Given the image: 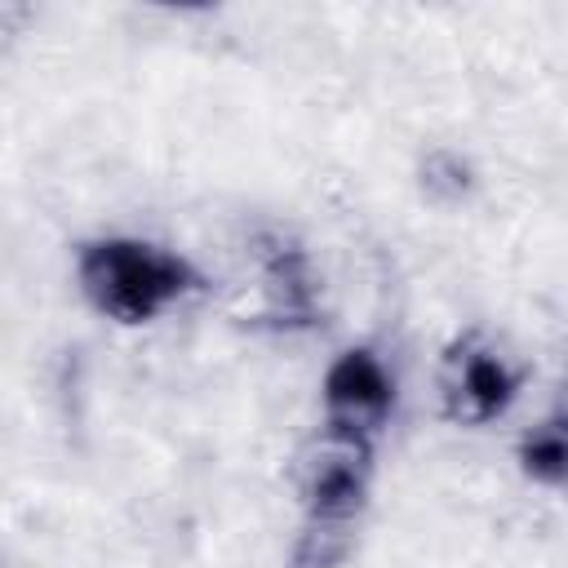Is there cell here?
<instances>
[{
	"instance_id": "obj_1",
	"label": "cell",
	"mask_w": 568,
	"mask_h": 568,
	"mask_svg": "<svg viewBox=\"0 0 568 568\" xmlns=\"http://www.w3.org/2000/svg\"><path fill=\"white\" fill-rule=\"evenodd\" d=\"M80 284L98 311L120 324H142L191 288V266L138 240H106L80 257Z\"/></svg>"
},
{
	"instance_id": "obj_2",
	"label": "cell",
	"mask_w": 568,
	"mask_h": 568,
	"mask_svg": "<svg viewBox=\"0 0 568 568\" xmlns=\"http://www.w3.org/2000/svg\"><path fill=\"white\" fill-rule=\"evenodd\" d=\"M297 484H302V506L311 519L306 532L342 537L346 524L359 515L364 493H368V439L328 426L302 453Z\"/></svg>"
},
{
	"instance_id": "obj_3",
	"label": "cell",
	"mask_w": 568,
	"mask_h": 568,
	"mask_svg": "<svg viewBox=\"0 0 568 568\" xmlns=\"http://www.w3.org/2000/svg\"><path fill=\"white\" fill-rule=\"evenodd\" d=\"M439 386H444V413L453 422H466V426L493 422L515 399V373L479 337H462L448 351L444 373H439Z\"/></svg>"
},
{
	"instance_id": "obj_4",
	"label": "cell",
	"mask_w": 568,
	"mask_h": 568,
	"mask_svg": "<svg viewBox=\"0 0 568 568\" xmlns=\"http://www.w3.org/2000/svg\"><path fill=\"white\" fill-rule=\"evenodd\" d=\"M390 404H395L390 377L368 351H346L324 377V408H328L333 430L368 439L386 422Z\"/></svg>"
},
{
	"instance_id": "obj_5",
	"label": "cell",
	"mask_w": 568,
	"mask_h": 568,
	"mask_svg": "<svg viewBox=\"0 0 568 568\" xmlns=\"http://www.w3.org/2000/svg\"><path fill=\"white\" fill-rule=\"evenodd\" d=\"M519 462L537 484H568V417H546L532 426L519 444Z\"/></svg>"
}]
</instances>
